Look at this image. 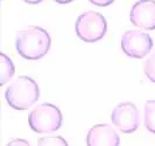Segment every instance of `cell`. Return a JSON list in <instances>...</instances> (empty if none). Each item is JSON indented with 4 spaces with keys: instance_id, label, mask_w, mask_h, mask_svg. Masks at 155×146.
Listing matches in <instances>:
<instances>
[{
    "instance_id": "obj_10",
    "label": "cell",
    "mask_w": 155,
    "mask_h": 146,
    "mask_svg": "<svg viewBox=\"0 0 155 146\" xmlns=\"http://www.w3.org/2000/svg\"><path fill=\"white\" fill-rule=\"evenodd\" d=\"M145 126L149 132L155 133V100H147L145 104Z\"/></svg>"
},
{
    "instance_id": "obj_5",
    "label": "cell",
    "mask_w": 155,
    "mask_h": 146,
    "mask_svg": "<svg viewBox=\"0 0 155 146\" xmlns=\"http://www.w3.org/2000/svg\"><path fill=\"white\" fill-rule=\"evenodd\" d=\"M152 38L138 29L127 31L121 38V49L128 57L142 59L152 50Z\"/></svg>"
},
{
    "instance_id": "obj_1",
    "label": "cell",
    "mask_w": 155,
    "mask_h": 146,
    "mask_svg": "<svg viewBox=\"0 0 155 146\" xmlns=\"http://www.w3.org/2000/svg\"><path fill=\"white\" fill-rule=\"evenodd\" d=\"M51 38L49 33L39 26H31L16 33L15 48L26 60H40L50 49Z\"/></svg>"
},
{
    "instance_id": "obj_7",
    "label": "cell",
    "mask_w": 155,
    "mask_h": 146,
    "mask_svg": "<svg viewBox=\"0 0 155 146\" xmlns=\"http://www.w3.org/2000/svg\"><path fill=\"white\" fill-rule=\"evenodd\" d=\"M131 22L146 31L155 29V0H139L131 8Z\"/></svg>"
},
{
    "instance_id": "obj_8",
    "label": "cell",
    "mask_w": 155,
    "mask_h": 146,
    "mask_svg": "<svg viewBox=\"0 0 155 146\" xmlns=\"http://www.w3.org/2000/svg\"><path fill=\"white\" fill-rule=\"evenodd\" d=\"M119 134L110 124H97L92 126L86 136L87 146H119Z\"/></svg>"
},
{
    "instance_id": "obj_2",
    "label": "cell",
    "mask_w": 155,
    "mask_h": 146,
    "mask_svg": "<svg viewBox=\"0 0 155 146\" xmlns=\"http://www.w3.org/2000/svg\"><path fill=\"white\" fill-rule=\"evenodd\" d=\"M40 97L38 83L28 76H20L7 87L5 98L8 105L15 110H27Z\"/></svg>"
},
{
    "instance_id": "obj_13",
    "label": "cell",
    "mask_w": 155,
    "mask_h": 146,
    "mask_svg": "<svg viewBox=\"0 0 155 146\" xmlns=\"http://www.w3.org/2000/svg\"><path fill=\"white\" fill-rule=\"evenodd\" d=\"M6 146H31V144L25 139H13Z\"/></svg>"
},
{
    "instance_id": "obj_11",
    "label": "cell",
    "mask_w": 155,
    "mask_h": 146,
    "mask_svg": "<svg viewBox=\"0 0 155 146\" xmlns=\"http://www.w3.org/2000/svg\"><path fill=\"white\" fill-rule=\"evenodd\" d=\"M38 146H69L67 140L61 136L42 137L38 141Z\"/></svg>"
},
{
    "instance_id": "obj_4",
    "label": "cell",
    "mask_w": 155,
    "mask_h": 146,
    "mask_svg": "<svg viewBox=\"0 0 155 146\" xmlns=\"http://www.w3.org/2000/svg\"><path fill=\"white\" fill-rule=\"evenodd\" d=\"M75 29L77 36L82 41L92 43L105 36L107 32V22L103 14L87 11L78 16Z\"/></svg>"
},
{
    "instance_id": "obj_14",
    "label": "cell",
    "mask_w": 155,
    "mask_h": 146,
    "mask_svg": "<svg viewBox=\"0 0 155 146\" xmlns=\"http://www.w3.org/2000/svg\"><path fill=\"white\" fill-rule=\"evenodd\" d=\"M91 4L93 5H96V6H99V7H106V6H109L111 5L114 0H89Z\"/></svg>"
},
{
    "instance_id": "obj_9",
    "label": "cell",
    "mask_w": 155,
    "mask_h": 146,
    "mask_svg": "<svg viewBox=\"0 0 155 146\" xmlns=\"http://www.w3.org/2000/svg\"><path fill=\"white\" fill-rule=\"evenodd\" d=\"M0 63H1V69H0V85L6 84L8 81L14 75V64L12 60L6 54L1 53L0 54Z\"/></svg>"
},
{
    "instance_id": "obj_3",
    "label": "cell",
    "mask_w": 155,
    "mask_h": 146,
    "mask_svg": "<svg viewBox=\"0 0 155 146\" xmlns=\"http://www.w3.org/2000/svg\"><path fill=\"white\" fill-rule=\"evenodd\" d=\"M63 116L61 110L51 103H42L31 112L28 123L36 133H50L62 126Z\"/></svg>"
},
{
    "instance_id": "obj_12",
    "label": "cell",
    "mask_w": 155,
    "mask_h": 146,
    "mask_svg": "<svg viewBox=\"0 0 155 146\" xmlns=\"http://www.w3.org/2000/svg\"><path fill=\"white\" fill-rule=\"evenodd\" d=\"M145 75L150 82L155 83V52L145 63Z\"/></svg>"
},
{
    "instance_id": "obj_16",
    "label": "cell",
    "mask_w": 155,
    "mask_h": 146,
    "mask_svg": "<svg viewBox=\"0 0 155 146\" xmlns=\"http://www.w3.org/2000/svg\"><path fill=\"white\" fill-rule=\"evenodd\" d=\"M56 2H58V4H69V2H71L72 0H55Z\"/></svg>"
},
{
    "instance_id": "obj_15",
    "label": "cell",
    "mask_w": 155,
    "mask_h": 146,
    "mask_svg": "<svg viewBox=\"0 0 155 146\" xmlns=\"http://www.w3.org/2000/svg\"><path fill=\"white\" fill-rule=\"evenodd\" d=\"M23 1L27 4H31V5H38L40 2H42L43 0H23Z\"/></svg>"
},
{
    "instance_id": "obj_6",
    "label": "cell",
    "mask_w": 155,
    "mask_h": 146,
    "mask_svg": "<svg viewBox=\"0 0 155 146\" xmlns=\"http://www.w3.org/2000/svg\"><path fill=\"white\" fill-rule=\"evenodd\" d=\"M112 124L123 133H133L139 127V111L131 102L118 104L111 114Z\"/></svg>"
}]
</instances>
